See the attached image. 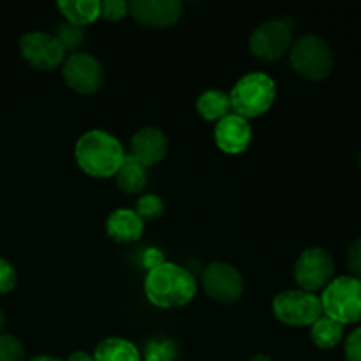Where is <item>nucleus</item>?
Instances as JSON below:
<instances>
[{"label":"nucleus","instance_id":"f257e3e1","mask_svg":"<svg viewBox=\"0 0 361 361\" xmlns=\"http://www.w3.org/2000/svg\"><path fill=\"white\" fill-rule=\"evenodd\" d=\"M143 289L152 305L169 310L189 305L196 296L197 282L185 268L162 261L148 270Z\"/></svg>","mask_w":361,"mask_h":361},{"label":"nucleus","instance_id":"f03ea898","mask_svg":"<svg viewBox=\"0 0 361 361\" xmlns=\"http://www.w3.org/2000/svg\"><path fill=\"white\" fill-rule=\"evenodd\" d=\"M74 159L81 171L94 178L115 176L126 161L122 143L102 129L85 133L74 147Z\"/></svg>","mask_w":361,"mask_h":361},{"label":"nucleus","instance_id":"7ed1b4c3","mask_svg":"<svg viewBox=\"0 0 361 361\" xmlns=\"http://www.w3.org/2000/svg\"><path fill=\"white\" fill-rule=\"evenodd\" d=\"M277 97L274 78L264 73H249L240 78L229 92L231 111L245 120L257 118L270 111Z\"/></svg>","mask_w":361,"mask_h":361},{"label":"nucleus","instance_id":"20e7f679","mask_svg":"<svg viewBox=\"0 0 361 361\" xmlns=\"http://www.w3.org/2000/svg\"><path fill=\"white\" fill-rule=\"evenodd\" d=\"M291 67L302 78L310 81H321L334 69V51L323 37L316 34H305L293 41L289 49Z\"/></svg>","mask_w":361,"mask_h":361},{"label":"nucleus","instance_id":"39448f33","mask_svg":"<svg viewBox=\"0 0 361 361\" xmlns=\"http://www.w3.org/2000/svg\"><path fill=\"white\" fill-rule=\"evenodd\" d=\"M324 316L331 317L342 326L361 319V281L353 275L334 279L321 295Z\"/></svg>","mask_w":361,"mask_h":361},{"label":"nucleus","instance_id":"423d86ee","mask_svg":"<svg viewBox=\"0 0 361 361\" xmlns=\"http://www.w3.org/2000/svg\"><path fill=\"white\" fill-rule=\"evenodd\" d=\"M271 312L275 319L286 326L303 328L312 326L323 316V307L321 298L314 293H307L303 289H286L274 298Z\"/></svg>","mask_w":361,"mask_h":361},{"label":"nucleus","instance_id":"0eeeda50","mask_svg":"<svg viewBox=\"0 0 361 361\" xmlns=\"http://www.w3.org/2000/svg\"><path fill=\"white\" fill-rule=\"evenodd\" d=\"M293 46V23L289 18L261 23L249 39V49L257 60L277 62Z\"/></svg>","mask_w":361,"mask_h":361},{"label":"nucleus","instance_id":"6e6552de","mask_svg":"<svg viewBox=\"0 0 361 361\" xmlns=\"http://www.w3.org/2000/svg\"><path fill=\"white\" fill-rule=\"evenodd\" d=\"M335 263L328 250L310 247L298 256L295 263V281L307 293L323 291L334 281Z\"/></svg>","mask_w":361,"mask_h":361},{"label":"nucleus","instance_id":"1a4fd4ad","mask_svg":"<svg viewBox=\"0 0 361 361\" xmlns=\"http://www.w3.org/2000/svg\"><path fill=\"white\" fill-rule=\"evenodd\" d=\"M201 286L214 302L222 305L238 302L245 291V282L238 268L224 261H215L204 268L201 275Z\"/></svg>","mask_w":361,"mask_h":361},{"label":"nucleus","instance_id":"9d476101","mask_svg":"<svg viewBox=\"0 0 361 361\" xmlns=\"http://www.w3.org/2000/svg\"><path fill=\"white\" fill-rule=\"evenodd\" d=\"M62 78L73 92L90 95L101 90L104 83V67L90 53L76 51L66 56V62L62 63Z\"/></svg>","mask_w":361,"mask_h":361},{"label":"nucleus","instance_id":"9b49d317","mask_svg":"<svg viewBox=\"0 0 361 361\" xmlns=\"http://www.w3.org/2000/svg\"><path fill=\"white\" fill-rule=\"evenodd\" d=\"M20 53L25 62L37 71H53L66 62V49L48 32H28L21 35Z\"/></svg>","mask_w":361,"mask_h":361},{"label":"nucleus","instance_id":"f8f14e48","mask_svg":"<svg viewBox=\"0 0 361 361\" xmlns=\"http://www.w3.org/2000/svg\"><path fill=\"white\" fill-rule=\"evenodd\" d=\"M182 2L178 0H134L129 4V14L140 25L148 28H169L180 20Z\"/></svg>","mask_w":361,"mask_h":361},{"label":"nucleus","instance_id":"ddd939ff","mask_svg":"<svg viewBox=\"0 0 361 361\" xmlns=\"http://www.w3.org/2000/svg\"><path fill=\"white\" fill-rule=\"evenodd\" d=\"M214 137L219 150L228 155H240L249 148L252 141V127L249 120L229 113L228 116L215 123Z\"/></svg>","mask_w":361,"mask_h":361},{"label":"nucleus","instance_id":"4468645a","mask_svg":"<svg viewBox=\"0 0 361 361\" xmlns=\"http://www.w3.org/2000/svg\"><path fill=\"white\" fill-rule=\"evenodd\" d=\"M168 148V136L159 127H143L130 137V157L147 169L164 161Z\"/></svg>","mask_w":361,"mask_h":361},{"label":"nucleus","instance_id":"2eb2a0df","mask_svg":"<svg viewBox=\"0 0 361 361\" xmlns=\"http://www.w3.org/2000/svg\"><path fill=\"white\" fill-rule=\"evenodd\" d=\"M106 233L116 243H133L143 236L145 222L130 208H118L106 219Z\"/></svg>","mask_w":361,"mask_h":361},{"label":"nucleus","instance_id":"dca6fc26","mask_svg":"<svg viewBox=\"0 0 361 361\" xmlns=\"http://www.w3.org/2000/svg\"><path fill=\"white\" fill-rule=\"evenodd\" d=\"M59 9L67 23L83 28L85 25H92L101 18V2L99 0H62L59 2Z\"/></svg>","mask_w":361,"mask_h":361},{"label":"nucleus","instance_id":"f3484780","mask_svg":"<svg viewBox=\"0 0 361 361\" xmlns=\"http://www.w3.org/2000/svg\"><path fill=\"white\" fill-rule=\"evenodd\" d=\"M92 356L94 361H141L136 345L122 337H109L99 342Z\"/></svg>","mask_w":361,"mask_h":361},{"label":"nucleus","instance_id":"a211bd4d","mask_svg":"<svg viewBox=\"0 0 361 361\" xmlns=\"http://www.w3.org/2000/svg\"><path fill=\"white\" fill-rule=\"evenodd\" d=\"M196 109L200 113L201 118H204L207 122H215L222 120L224 116H228L231 113V101H229V94L224 90H217V88H212V90L203 92V94L197 97Z\"/></svg>","mask_w":361,"mask_h":361},{"label":"nucleus","instance_id":"6ab92c4d","mask_svg":"<svg viewBox=\"0 0 361 361\" xmlns=\"http://www.w3.org/2000/svg\"><path fill=\"white\" fill-rule=\"evenodd\" d=\"M115 180L116 187L126 194H140L143 192L148 183V169L134 161L130 155H126V161L116 171Z\"/></svg>","mask_w":361,"mask_h":361},{"label":"nucleus","instance_id":"aec40b11","mask_svg":"<svg viewBox=\"0 0 361 361\" xmlns=\"http://www.w3.org/2000/svg\"><path fill=\"white\" fill-rule=\"evenodd\" d=\"M310 337L319 349H331L344 337V326L328 316H321L316 323L310 326Z\"/></svg>","mask_w":361,"mask_h":361},{"label":"nucleus","instance_id":"412c9836","mask_svg":"<svg viewBox=\"0 0 361 361\" xmlns=\"http://www.w3.org/2000/svg\"><path fill=\"white\" fill-rule=\"evenodd\" d=\"M56 41L62 44V48L67 51H74L76 53L78 48H81V44L85 42L87 39V34L81 27H76L73 23H60L59 28H56V34H55Z\"/></svg>","mask_w":361,"mask_h":361},{"label":"nucleus","instance_id":"4be33fe9","mask_svg":"<svg viewBox=\"0 0 361 361\" xmlns=\"http://www.w3.org/2000/svg\"><path fill=\"white\" fill-rule=\"evenodd\" d=\"M162 210H164V201L157 194H145V196H141L137 200L136 208H134V212L140 215L143 222L159 219L162 215Z\"/></svg>","mask_w":361,"mask_h":361},{"label":"nucleus","instance_id":"5701e85b","mask_svg":"<svg viewBox=\"0 0 361 361\" xmlns=\"http://www.w3.org/2000/svg\"><path fill=\"white\" fill-rule=\"evenodd\" d=\"M0 361H25V348L13 335H0Z\"/></svg>","mask_w":361,"mask_h":361},{"label":"nucleus","instance_id":"b1692460","mask_svg":"<svg viewBox=\"0 0 361 361\" xmlns=\"http://www.w3.org/2000/svg\"><path fill=\"white\" fill-rule=\"evenodd\" d=\"M176 351L175 345L168 341L161 342H152L147 345V351H145V361H173Z\"/></svg>","mask_w":361,"mask_h":361},{"label":"nucleus","instance_id":"393cba45","mask_svg":"<svg viewBox=\"0 0 361 361\" xmlns=\"http://www.w3.org/2000/svg\"><path fill=\"white\" fill-rule=\"evenodd\" d=\"M129 14V4L123 0H106L101 2V18L106 21H120Z\"/></svg>","mask_w":361,"mask_h":361},{"label":"nucleus","instance_id":"a878e982","mask_svg":"<svg viewBox=\"0 0 361 361\" xmlns=\"http://www.w3.org/2000/svg\"><path fill=\"white\" fill-rule=\"evenodd\" d=\"M16 282L18 275L14 267L7 259L0 257V295H6V293L13 291Z\"/></svg>","mask_w":361,"mask_h":361},{"label":"nucleus","instance_id":"bb28decb","mask_svg":"<svg viewBox=\"0 0 361 361\" xmlns=\"http://www.w3.org/2000/svg\"><path fill=\"white\" fill-rule=\"evenodd\" d=\"M345 360L361 361V328H356L345 338Z\"/></svg>","mask_w":361,"mask_h":361},{"label":"nucleus","instance_id":"cd10ccee","mask_svg":"<svg viewBox=\"0 0 361 361\" xmlns=\"http://www.w3.org/2000/svg\"><path fill=\"white\" fill-rule=\"evenodd\" d=\"M348 267L351 270L353 277L361 281V238L355 240L348 250Z\"/></svg>","mask_w":361,"mask_h":361},{"label":"nucleus","instance_id":"c85d7f7f","mask_svg":"<svg viewBox=\"0 0 361 361\" xmlns=\"http://www.w3.org/2000/svg\"><path fill=\"white\" fill-rule=\"evenodd\" d=\"M67 361H94V356L88 355V353L85 351H74L73 355L67 358Z\"/></svg>","mask_w":361,"mask_h":361},{"label":"nucleus","instance_id":"c756f323","mask_svg":"<svg viewBox=\"0 0 361 361\" xmlns=\"http://www.w3.org/2000/svg\"><path fill=\"white\" fill-rule=\"evenodd\" d=\"M28 361H63V360L53 358V356H48V355H42V356H35V358H32Z\"/></svg>","mask_w":361,"mask_h":361},{"label":"nucleus","instance_id":"7c9ffc66","mask_svg":"<svg viewBox=\"0 0 361 361\" xmlns=\"http://www.w3.org/2000/svg\"><path fill=\"white\" fill-rule=\"evenodd\" d=\"M247 361H271V358L267 355H254L252 358H249Z\"/></svg>","mask_w":361,"mask_h":361},{"label":"nucleus","instance_id":"2f4dec72","mask_svg":"<svg viewBox=\"0 0 361 361\" xmlns=\"http://www.w3.org/2000/svg\"><path fill=\"white\" fill-rule=\"evenodd\" d=\"M4 326H6V316H4V312L0 310V335H2Z\"/></svg>","mask_w":361,"mask_h":361},{"label":"nucleus","instance_id":"473e14b6","mask_svg":"<svg viewBox=\"0 0 361 361\" xmlns=\"http://www.w3.org/2000/svg\"><path fill=\"white\" fill-rule=\"evenodd\" d=\"M360 166H361V154H360Z\"/></svg>","mask_w":361,"mask_h":361}]
</instances>
